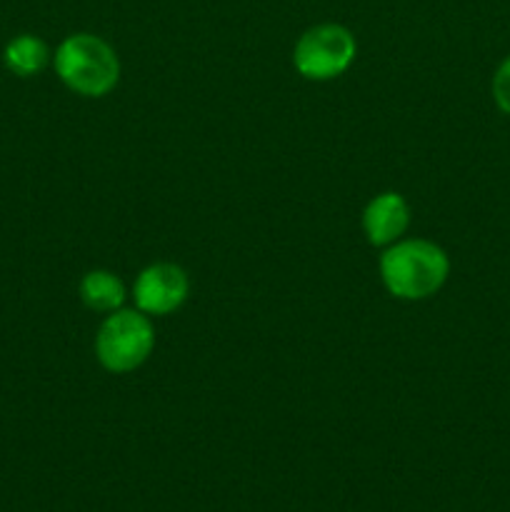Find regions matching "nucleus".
Masks as SVG:
<instances>
[{"instance_id":"3","label":"nucleus","mask_w":510,"mask_h":512,"mask_svg":"<svg viewBox=\"0 0 510 512\" xmlns=\"http://www.w3.org/2000/svg\"><path fill=\"white\" fill-rule=\"evenodd\" d=\"M155 348V330L143 310L118 308L108 313L95 335V355L108 373L123 375L140 368Z\"/></svg>"},{"instance_id":"4","label":"nucleus","mask_w":510,"mask_h":512,"mask_svg":"<svg viewBox=\"0 0 510 512\" xmlns=\"http://www.w3.org/2000/svg\"><path fill=\"white\" fill-rule=\"evenodd\" d=\"M358 43L340 23H320L305 30L295 43L293 63L303 78L333 80L353 65Z\"/></svg>"},{"instance_id":"7","label":"nucleus","mask_w":510,"mask_h":512,"mask_svg":"<svg viewBox=\"0 0 510 512\" xmlns=\"http://www.w3.org/2000/svg\"><path fill=\"white\" fill-rule=\"evenodd\" d=\"M80 298L90 310L98 313H113L123 308L125 303V285L110 270H90L80 280Z\"/></svg>"},{"instance_id":"8","label":"nucleus","mask_w":510,"mask_h":512,"mask_svg":"<svg viewBox=\"0 0 510 512\" xmlns=\"http://www.w3.org/2000/svg\"><path fill=\"white\" fill-rule=\"evenodd\" d=\"M3 60L15 75H20V78H30V75L40 73V70L50 63V50L43 38L23 33V35H15V38L5 45Z\"/></svg>"},{"instance_id":"2","label":"nucleus","mask_w":510,"mask_h":512,"mask_svg":"<svg viewBox=\"0 0 510 512\" xmlns=\"http://www.w3.org/2000/svg\"><path fill=\"white\" fill-rule=\"evenodd\" d=\"M53 65L58 78L85 98H103L120 80V60L113 45L93 33L68 35L55 50Z\"/></svg>"},{"instance_id":"5","label":"nucleus","mask_w":510,"mask_h":512,"mask_svg":"<svg viewBox=\"0 0 510 512\" xmlns=\"http://www.w3.org/2000/svg\"><path fill=\"white\" fill-rule=\"evenodd\" d=\"M190 290L188 273L175 263L148 265L133 285L135 308L145 315H168L185 303Z\"/></svg>"},{"instance_id":"6","label":"nucleus","mask_w":510,"mask_h":512,"mask_svg":"<svg viewBox=\"0 0 510 512\" xmlns=\"http://www.w3.org/2000/svg\"><path fill=\"white\" fill-rule=\"evenodd\" d=\"M410 225V208L403 195L380 193L365 205L363 230L370 245L388 248L405 235Z\"/></svg>"},{"instance_id":"9","label":"nucleus","mask_w":510,"mask_h":512,"mask_svg":"<svg viewBox=\"0 0 510 512\" xmlns=\"http://www.w3.org/2000/svg\"><path fill=\"white\" fill-rule=\"evenodd\" d=\"M493 98L505 115H510V58L500 63L493 78Z\"/></svg>"},{"instance_id":"1","label":"nucleus","mask_w":510,"mask_h":512,"mask_svg":"<svg viewBox=\"0 0 510 512\" xmlns=\"http://www.w3.org/2000/svg\"><path fill=\"white\" fill-rule=\"evenodd\" d=\"M450 273V260L440 245L423 238L395 240L380 255V278L400 300H425L438 293Z\"/></svg>"}]
</instances>
